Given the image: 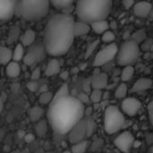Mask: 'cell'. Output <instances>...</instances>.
<instances>
[{"instance_id":"1","label":"cell","mask_w":153,"mask_h":153,"mask_svg":"<svg viewBox=\"0 0 153 153\" xmlns=\"http://www.w3.org/2000/svg\"><path fill=\"white\" fill-rule=\"evenodd\" d=\"M74 19L71 14L59 13L48 21L44 31V45L48 55L61 56L72 47L74 39Z\"/></svg>"},{"instance_id":"2","label":"cell","mask_w":153,"mask_h":153,"mask_svg":"<svg viewBox=\"0 0 153 153\" xmlns=\"http://www.w3.org/2000/svg\"><path fill=\"white\" fill-rule=\"evenodd\" d=\"M84 114V105L77 97L67 96L49 105L48 121L55 133L58 134H69L82 121Z\"/></svg>"},{"instance_id":"3","label":"cell","mask_w":153,"mask_h":153,"mask_svg":"<svg viewBox=\"0 0 153 153\" xmlns=\"http://www.w3.org/2000/svg\"><path fill=\"white\" fill-rule=\"evenodd\" d=\"M111 8V0H82L75 4V13L79 21L91 24L107 20Z\"/></svg>"},{"instance_id":"4","label":"cell","mask_w":153,"mask_h":153,"mask_svg":"<svg viewBox=\"0 0 153 153\" xmlns=\"http://www.w3.org/2000/svg\"><path fill=\"white\" fill-rule=\"evenodd\" d=\"M50 4L48 0H19L15 15L26 21H39L47 16Z\"/></svg>"},{"instance_id":"5","label":"cell","mask_w":153,"mask_h":153,"mask_svg":"<svg viewBox=\"0 0 153 153\" xmlns=\"http://www.w3.org/2000/svg\"><path fill=\"white\" fill-rule=\"evenodd\" d=\"M126 124L125 114L118 107L110 105L104 112V129L107 134H114L120 131Z\"/></svg>"},{"instance_id":"6","label":"cell","mask_w":153,"mask_h":153,"mask_svg":"<svg viewBox=\"0 0 153 153\" xmlns=\"http://www.w3.org/2000/svg\"><path fill=\"white\" fill-rule=\"evenodd\" d=\"M141 53V48L138 43H136L132 39L125 40L118 49L117 56V64L121 66H128L134 64Z\"/></svg>"},{"instance_id":"7","label":"cell","mask_w":153,"mask_h":153,"mask_svg":"<svg viewBox=\"0 0 153 153\" xmlns=\"http://www.w3.org/2000/svg\"><path fill=\"white\" fill-rule=\"evenodd\" d=\"M48 55L45 45L43 42H38L31 47H30L29 50L26 52L24 58H23V64L27 66H32L34 65H37L38 63L41 62L45 59L46 56Z\"/></svg>"},{"instance_id":"8","label":"cell","mask_w":153,"mask_h":153,"mask_svg":"<svg viewBox=\"0 0 153 153\" xmlns=\"http://www.w3.org/2000/svg\"><path fill=\"white\" fill-rule=\"evenodd\" d=\"M118 48L115 43L107 45L106 47H104L100 51L98 52V54L96 55L94 61H93V66L95 67H100L104 65H106L107 63L110 62L111 60H113L118 53Z\"/></svg>"},{"instance_id":"9","label":"cell","mask_w":153,"mask_h":153,"mask_svg":"<svg viewBox=\"0 0 153 153\" xmlns=\"http://www.w3.org/2000/svg\"><path fill=\"white\" fill-rule=\"evenodd\" d=\"M134 136L129 131H125L116 137L114 140L115 146L123 153H130L134 146Z\"/></svg>"},{"instance_id":"10","label":"cell","mask_w":153,"mask_h":153,"mask_svg":"<svg viewBox=\"0 0 153 153\" xmlns=\"http://www.w3.org/2000/svg\"><path fill=\"white\" fill-rule=\"evenodd\" d=\"M141 108L142 102L134 97L126 98L121 103V110L128 117H134L136 114H138Z\"/></svg>"},{"instance_id":"11","label":"cell","mask_w":153,"mask_h":153,"mask_svg":"<svg viewBox=\"0 0 153 153\" xmlns=\"http://www.w3.org/2000/svg\"><path fill=\"white\" fill-rule=\"evenodd\" d=\"M15 0H0V20L2 22L10 21L15 15Z\"/></svg>"},{"instance_id":"12","label":"cell","mask_w":153,"mask_h":153,"mask_svg":"<svg viewBox=\"0 0 153 153\" xmlns=\"http://www.w3.org/2000/svg\"><path fill=\"white\" fill-rule=\"evenodd\" d=\"M87 137V128L86 121H82L79 123L70 133H69V141L72 144L85 141Z\"/></svg>"},{"instance_id":"13","label":"cell","mask_w":153,"mask_h":153,"mask_svg":"<svg viewBox=\"0 0 153 153\" xmlns=\"http://www.w3.org/2000/svg\"><path fill=\"white\" fill-rule=\"evenodd\" d=\"M133 9H134V13L136 17L143 19V18H147L150 16L153 9V5L152 3L146 2V1L137 2L135 3Z\"/></svg>"},{"instance_id":"14","label":"cell","mask_w":153,"mask_h":153,"mask_svg":"<svg viewBox=\"0 0 153 153\" xmlns=\"http://www.w3.org/2000/svg\"><path fill=\"white\" fill-rule=\"evenodd\" d=\"M153 87V80L151 78L143 77L137 80L132 86L131 92H141L150 90Z\"/></svg>"},{"instance_id":"15","label":"cell","mask_w":153,"mask_h":153,"mask_svg":"<svg viewBox=\"0 0 153 153\" xmlns=\"http://www.w3.org/2000/svg\"><path fill=\"white\" fill-rule=\"evenodd\" d=\"M50 3L55 9L62 11V13L66 14H70V12L74 7V1L71 0H56L51 1Z\"/></svg>"},{"instance_id":"16","label":"cell","mask_w":153,"mask_h":153,"mask_svg":"<svg viewBox=\"0 0 153 153\" xmlns=\"http://www.w3.org/2000/svg\"><path fill=\"white\" fill-rule=\"evenodd\" d=\"M61 71V65L60 62L56 59L53 58L51 60L48 61L46 69H45V75L48 77H51V76H55L56 74H58Z\"/></svg>"},{"instance_id":"17","label":"cell","mask_w":153,"mask_h":153,"mask_svg":"<svg viewBox=\"0 0 153 153\" xmlns=\"http://www.w3.org/2000/svg\"><path fill=\"white\" fill-rule=\"evenodd\" d=\"M5 75L9 78H17L21 74V66L18 62L12 61L4 67Z\"/></svg>"},{"instance_id":"18","label":"cell","mask_w":153,"mask_h":153,"mask_svg":"<svg viewBox=\"0 0 153 153\" xmlns=\"http://www.w3.org/2000/svg\"><path fill=\"white\" fill-rule=\"evenodd\" d=\"M108 83V76L105 74H97L91 81L92 90H103Z\"/></svg>"},{"instance_id":"19","label":"cell","mask_w":153,"mask_h":153,"mask_svg":"<svg viewBox=\"0 0 153 153\" xmlns=\"http://www.w3.org/2000/svg\"><path fill=\"white\" fill-rule=\"evenodd\" d=\"M35 39H36V32L33 30L29 29L22 34L21 44L23 47H31L35 41Z\"/></svg>"},{"instance_id":"20","label":"cell","mask_w":153,"mask_h":153,"mask_svg":"<svg viewBox=\"0 0 153 153\" xmlns=\"http://www.w3.org/2000/svg\"><path fill=\"white\" fill-rule=\"evenodd\" d=\"M44 113H45V111L40 106L35 105V106H33L32 108H30V110H29V117H30L31 122L36 124V123L39 122L40 120H42Z\"/></svg>"},{"instance_id":"21","label":"cell","mask_w":153,"mask_h":153,"mask_svg":"<svg viewBox=\"0 0 153 153\" xmlns=\"http://www.w3.org/2000/svg\"><path fill=\"white\" fill-rule=\"evenodd\" d=\"M13 61V50L6 47L1 46L0 48V62L3 65L6 66Z\"/></svg>"},{"instance_id":"22","label":"cell","mask_w":153,"mask_h":153,"mask_svg":"<svg viewBox=\"0 0 153 153\" xmlns=\"http://www.w3.org/2000/svg\"><path fill=\"white\" fill-rule=\"evenodd\" d=\"M91 30L99 35H102L104 34L106 31L109 30V23L107 20H103V21H100V22H96L91 24Z\"/></svg>"},{"instance_id":"23","label":"cell","mask_w":153,"mask_h":153,"mask_svg":"<svg viewBox=\"0 0 153 153\" xmlns=\"http://www.w3.org/2000/svg\"><path fill=\"white\" fill-rule=\"evenodd\" d=\"M91 30V24L83 22H81V21L75 22V24H74V34H75V37H80V36L86 35Z\"/></svg>"},{"instance_id":"24","label":"cell","mask_w":153,"mask_h":153,"mask_svg":"<svg viewBox=\"0 0 153 153\" xmlns=\"http://www.w3.org/2000/svg\"><path fill=\"white\" fill-rule=\"evenodd\" d=\"M21 30L18 26H13L11 27L10 30L8 31L7 34V38H6V44L8 45H12L13 43H15L19 38L21 39Z\"/></svg>"},{"instance_id":"25","label":"cell","mask_w":153,"mask_h":153,"mask_svg":"<svg viewBox=\"0 0 153 153\" xmlns=\"http://www.w3.org/2000/svg\"><path fill=\"white\" fill-rule=\"evenodd\" d=\"M48 121L45 119L40 120L39 122L36 123L34 126V130H35V134L39 138H42L44 137L47 133H48Z\"/></svg>"},{"instance_id":"26","label":"cell","mask_w":153,"mask_h":153,"mask_svg":"<svg viewBox=\"0 0 153 153\" xmlns=\"http://www.w3.org/2000/svg\"><path fill=\"white\" fill-rule=\"evenodd\" d=\"M25 54L26 53L24 51V47L21 43H18L15 46L14 49L13 50V61L19 62V61L23 60Z\"/></svg>"},{"instance_id":"27","label":"cell","mask_w":153,"mask_h":153,"mask_svg":"<svg viewBox=\"0 0 153 153\" xmlns=\"http://www.w3.org/2000/svg\"><path fill=\"white\" fill-rule=\"evenodd\" d=\"M90 146V143L89 141L85 140L74 144H72L71 147V152L72 153H85V152L87 151V149Z\"/></svg>"},{"instance_id":"28","label":"cell","mask_w":153,"mask_h":153,"mask_svg":"<svg viewBox=\"0 0 153 153\" xmlns=\"http://www.w3.org/2000/svg\"><path fill=\"white\" fill-rule=\"evenodd\" d=\"M134 74V68L133 65L125 66L121 73V81L122 82H126L130 81Z\"/></svg>"},{"instance_id":"29","label":"cell","mask_w":153,"mask_h":153,"mask_svg":"<svg viewBox=\"0 0 153 153\" xmlns=\"http://www.w3.org/2000/svg\"><path fill=\"white\" fill-rule=\"evenodd\" d=\"M67 96H70L69 95V88H68L67 83H64L58 89V91L54 94V99H53L52 102H56L58 100H60L62 98H65V97H67Z\"/></svg>"},{"instance_id":"30","label":"cell","mask_w":153,"mask_h":153,"mask_svg":"<svg viewBox=\"0 0 153 153\" xmlns=\"http://www.w3.org/2000/svg\"><path fill=\"white\" fill-rule=\"evenodd\" d=\"M54 99V94L50 91H45L41 92L39 97V103L40 105H50L53 101Z\"/></svg>"},{"instance_id":"31","label":"cell","mask_w":153,"mask_h":153,"mask_svg":"<svg viewBox=\"0 0 153 153\" xmlns=\"http://www.w3.org/2000/svg\"><path fill=\"white\" fill-rule=\"evenodd\" d=\"M127 91H128V88H127L126 83V82H121L116 89V91H115L116 98L125 100L126 97V94H127Z\"/></svg>"},{"instance_id":"32","label":"cell","mask_w":153,"mask_h":153,"mask_svg":"<svg viewBox=\"0 0 153 153\" xmlns=\"http://www.w3.org/2000/svg\"><path fill=\"white\" fill-rule=\"evenodd\" d=\"M146 30L142 29V30H137L136 32H134L133 34V40H134L136 43L140 44V43H143L147 39H146Z\"/></svg>"},{"instance_id":"33","label":"cell","mask_w":153,"mask_h":153,"mask_svg":"<svg viewBox=\"0 0 153 153\" xmlns=\"http://www.w3.org/2000/svg\"><path fill=\"white\" fill-rule=\"evenodd\" d=\"M103 92L101 90H92L91 91V94H90V99H91V101L93 102V103H99L101 101V100L103 99Z\"/></svg>"},{"instance_id":"34","label":"cell","mask_w":153,"mask_h":153,"mask_svg":"<svg viewBox=\"0 0 153 153\" xmlns=\"http://www.w3.org/2000/svg\"><path fill=\"white\" fill-rule=\"evenodd\" d=\"M116 39V35L113 31L111 30H108L106 31L104 34L101 35V40L104 42V43H108V45L109 44H112L113 41Z\"/></svg>"},{"instance_id":"35","label":"cell","mask_w":153,"mask_h":153,"mask_svg":"<svg viewBox=\"0 0 153 153\" xmlns=\"http://www.w3.org/2000/svg\"><path fill=\"white\" fill-rule=\"evenodd\" d=\"M86 128H87V137H90L93 134L97 129V125L92 119H88L86 121Z\"/></svg>"},{"instance_id":"36","label":"cell","mask_w":153,"mask_h":153,"mask_svg":"<svg viewBox=\"0 0 153 153\" xmlns=\"http://www.w3.org/2000/svg\"><path fill=\"white\" fill-rule=\"evenodd\" d=\"M104 145V142L102 139H96L92 144H91V152H98L99 150H100Z\"/></svg>"},{"instance_id":"37","label":"cell","mask_w":153,"mask_h":153,"mask_svg":"<svg viewBox=\"0 0 153 153\" xmlns=\"http://www.w3.org/2000/svg\"><path fill=\"white\" fill-rule=\"evenodd\" d=\"M26 88L31 92H36L39 90V83L36 81H30L29 82H27Z\"/></svg>"},{"instance_id":"38","label":"cell","mask_w":153,"mask_h":153,"mask_svg":"<svg viewBox=\"0 0 153 153\" xmlns=\"http://www.w3.org/2000/svg\"><path fill=\"white\" fill-rule=\"evenodd\" d=\"M98 44H99V40H95V41H93V42L91 43V45L88 47V48H87V50H86V53H85V56H86V57H88L89 56H91V55L92 54V52H93V51L95 50V48H97Z\"/></svg>"},{"instance_id":"39","label":"cell","mask_w":153,"mask_h":153,"mask_svg":"<svg viewBox=\"0 0 153 153\" xmlns=\"http://www.w3.org/2000/svg\"><path fill=\"white\" fill-rule=\"evenodd\" d=\"M153 48V40L152 39H147L143 45V49L144 51H152Z\"/></svg>"},{"instance_id":"40","label":"cell","mask_w":153,"mask_h":153,"mask_svg":"<svg viewBox=\"0 0 153 153\" xmlns=\"http://www.w3.org/2000/svg\"><path fill=\"white\" fill-rule=\"evenodd\" d=\"M41 74V70L39 67H36L33 69V71L31 72V75H30V79L31 81H37L39 79Z\"/></svg>"},{"instance_id":"41","label":"cell","mask_w":153,"mask_h":153,"mask_svg":"<svg viewBox=\"0 0 153 153\" xmlns=\"http://www.w3.org/2000/svg\"><path fill=\"white\" fill-rule=\"evenodd\" d=\"M77 99L84 105L85 103H89L91 101V99H90V95H87L85 92H81L79 93Z\"/></svg>"},{"instance_id":"42","label":"cell","mask_w":153,"mask_h":153,"mask_svg":"<svg viewBox=\"0 0 153 153\" xmlns=\"http://www.w3.org/2000/svg\"><path fill=\"white\" fill-rule=\"evenodd\" d=\"M147 111H148V117L151 124L153 126V100H152L148 106H147Z\"/></svg>"},{"instance_id":"43","label":"cell","mask_w":153,"mask_h":153,"mask_svg":"<svg viewBox=\"0 0 153 153\" xmlns=\"http://www.w3.org/2000/svg\"><path fill=\"white\" fill-rule=\"evenodd\" d=\"M135 3L136 2H134V1H132V0H125V1H122V4L124 5V7L126 8V9H130V8H132V7H134V4H135Z\"/></svg>"},{"instance_id":"44","label":"cell","mask_w":153,"mask_h":153,"mask_svg":"<svg viewBox=\"0 0 153 153\" xmlns=\"http://www.w3.org/2000/svg\"><path fill=\"white\" fill-rule=\"evenodd\" d=\"M24 140H25L26 143H30L34 142V140H35V135H34L33 134H27L24 136Z\"/></svg>"},{"instance_id":"45","label":"cell","mask_w":153,"mask_h":153,"mask_svg":"<svg viewBox=\"0 0 153 153\" xmlns=\"http://www.w3.org/2000/svg\"><path fill=\"white\" fill-rule=\"evenodd\" d=\"M146 143H148V145L153 146V133L146 134Z\"/></svg>"},{"instance_id":"46","label":"cell","mask_w":153,"mask_h":153,"mask_svg":"<svg viewBox=\"0 0 153 153\" xmlns=\"http://www.w3.org/2000/svg\"><path fill=\"white\" fill-rule=\"evenodd\" d=\"M68 76H69L68 71H64V72H62V73L60 74V77H61V79H63V80H66V79L68 78Z\"/></svg>"},{"instance_id":"47","label":"cell","mask_w":153,"mask_h":153,"mask_svg":"<svg viewBox=\"0 0 153 153\" xmlns=\"http://www.w3.org/2000/svg\"><path fill=\"white\" fill-rule=\"evenodd\" d=\"M149 153H153V146H150V148H149Z\"/></svg>"},{"instance_id":"48","label":"cell","mask_w":153,"mask_h":153,"mask_svg":"<svg viewBox=\"0 0 153 153\" xmlns=\"http://www.w3.org/2000/svg\"><path fill=\"white\" fill-rule=\"evenodd\" d=\"M12 153H22V152H20L19 150H15L14 152H13Z\"/></svg>"}]
</instances>
